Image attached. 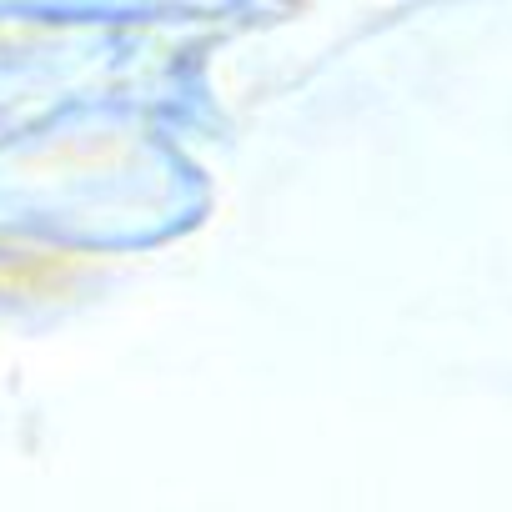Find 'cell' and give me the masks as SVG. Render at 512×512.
<instances>
[{
	"label": "cell",
	"instance_id": "1",
	"mask_svg": "<svg viewBox=\"0 0 512 512\" xmlns=\"http://www.w3.org/2000/svg\"><path fill=\"white\" fill-rule=\"evenodd\" d=\"M76 267H81L76 251H51L41 241L0 236V292L6 297H41L56 282H71Z\"/></svg>",
	"mask_w": 512,
	"mask_h": 512
}]
</instances>
